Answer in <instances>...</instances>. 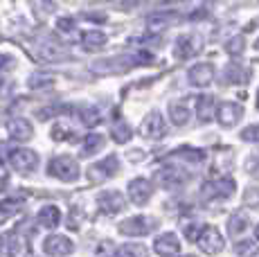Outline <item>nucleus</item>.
<instances>
[{"instance_id":"f257e3e1","label":"nucleus","mask_w":259,"mask_h":257,"mask_svg":"<svg viewBox=\"0 0 259 257\" xmlns=\"http://www.w3.org/2000/svg\"><path fill=\"white\" fill-rule=\"evenodd\" d=\"M50 174L61 179V181H66V183L77 181L79 165L72 156H57V158H52V162H50Z\"/></svg>"},{"instance_id":"f03ea898","label":"nucleus","mask_w":259,"mask_h":257,"mask_svg":"<svg viewBox=\"0 0 259 257\" xmlns=\"http://www.w3.org/2000/svg\"><path fill=\"white\" fill-rule=\"evenodd\" d=\"M156 226L158 221L151 219V217H131V219L119 224V232L128 237H142V235H149Z\"/></svg>"},{"instance_id":"7ed1b4c3","label":"nucleus","mask_w":259,"mask_h":257,"mask_svg":"<svg viewBox=\"0 0 259 257\" xmlns=\"http://www.w3.org/2000/svg\"><path fill=\"white\" fill-rule=\"evenodd\" d=\"M196 241H198L203 253H207V255H217V253H221V248H223L221 232L217 228H210V226H203V230H201V235H198Z\"/></svg>"},{"instance_id":"20e7f679","label":"nucleus","mask_w":259,"mask_h":257,"mask_svg":"<svg viewBox=\"0 0 259 257\" xmlns=\"http://www.w3.org/2000/svg\"><path fill=\"white\" fill-rule=\"evenodd\" d=\"M235 192V181L232 179H217L203 185V196L205 199H228Z\"/></svg>"},{"instance_id":"39448f33","label":"nucleus","mask_w":259,"mask_h":257,"mask_svg":"<svg viewBox=\"0 0 259 257\" xmlns=\"http://www.w3.org/2000/svg\"><path fill=\"white\" fill-rule=\"evenodd\" d=\"M140 133L144 138H151V140H158V138L165 136L167 124H165V120H162L160 113H149L147 120H144L142 126H140Z\"/></svg>"},{"instance_id":"423d86ee","label":"nucleus","mask_w":259,"mask_h":257,"mask_svg":"<svg viewBox=\"0 0 259 257\" xmlns=\"http://www.w3.org/2000/svg\"><path fill=\"white\" fill-rule=\"evenodd\" d=\"M9 165L16 172H32L38 165V156L27 149H16L9 154Z\"/></svg>"},{"instance_id":"0eeeda50","label":"nucleus","mask_w":259,"mask_h":257,"mask_svg":"<svg viewBox=\"0 0 259 257\" xmlns=\"http://www.w3.org/2000/svg\"><path fill=\"white\" fill-rule=\"evenodd\" d=\"M156 179L165 190H174V187H181L183 183L187 181V174L183 169H178V167L169 165V167H162V169L158 172Z\"/></svg>"},{"instance_id":"6e6552de","label":"nucleus","mask_w":259,"mask_h":257,"mask_svg":"<svg viewBox=\"0 0 259 257\" xmlns=\"http://www.w3.org/2000/svg\"><path fill=\"white\" fill-rule=\"evenodd\" d=\"M158 255L162 257H174L181 253V239H178L174 232H162L160 237H156V244H153Z\"/></svg>"},{"instance_id":"1a4fd4ad","label":"nucleus","mask_w":259,"mask_h":257,"mask_svg":"<svg viewBox=\"0 0 259 257\" xmlns=\"http://www.w3.org/2000/svg\"><path fill=\"white\" fill-rule=\"evenodd\" d=\"M117 167H119L117 156H108V158H104V160H99L97 165H93L91 169H88V176H91V181L108 179V176L117 174Z\"/></svg>"},{"instance_id":"9d476101","label":"nucleus","mask_w":259,"mask_h":257,"mask_svg":"<svg viewBox=\"0 0 259 257\" xmlns=\"http://www.w3.org/2000/svg\"><path fill=\"white\" fill-rule=\"evenodd\" d=\"M128 194H131V201L136 205H144L149 199H151L153 187L147 179H136V181L128 183Z\"/></svg>"},{"instance_id":"9b49d317","label":"nucleus","mask_w":259,"mask_h":257,"mask_svg":"<svg viewBox=\"0 0 259 257\" xmlns=\"http://www.w3.org/2000/svg\"><path fill=\"white\" fill-rule=\"evenodd\" d=\"M43 250H46L48 255H70L74 250V246H72V241L68 239V237L52 235V237H48V239L43 241Z\"/></svg>"},{"instance_id":"f8f14e48","label":"nucleus","mask_w":259,"mask_h":257,"mask_svg":"<svg viewBox=\"0 0 259 257\" xmlns=\"http://www.w3.org/2000/svg\"><path fill=\"white\" fill-rule=\"evenodd\" d=\"M241 115H243V108L239 106V104H235V102H223L221 106H219V113H217L219 122H221L223 126L237 124V122L241 120Z\"/></svg>"},{"instance_id":"ddd939ff","label":"nucleus","mask_w":259,"mask_h":257,"mask_svg":"<svg viewBox=\"0 0 259 257\" xmlns=\"http://www.w3.org/2000/svg\"><path fill=\"white\" fill-rule=\"evenodd\" d=\"M196 102H198V100L189 97V100H185V102L171 104V106H169V113H171L174 124H185V122L189 120V115H192V111L196 108Z\"/></svg>"},{"instance_id":"4468645a","label":"nucleus","mask_w":259,"mask_h":257,"mask_svg":"<svg viewBox=\"0 0 259 257\" xmlns=\"http://www.w3.org/2000/svg\"><path fill=\"white\" fill-rule=\"evenodd\" d=\"M99 207H102V212H106V215H115V212L124 210V196L115 190L104 192V194L99 196Z\"/></svg>"},{"instance_id":"2eb2a0df","label":"nucleus","mask_w":259,"mask_h":257,"mask_svg":"<svg viewBox=\"0 0 259 257\" xmlns=\"http://www.w3.org/2000/svg\"><path fill=\"white\" fill-rule=\"evenodd\" d=\"M7 131H9V136H12V140H29V138H32V133H34L32 124H29L27 120H23V117L9 122Z\"/></svg>"},{"instance_id":"dca6fc26","label":"nucleus","mask_w":259,"mask_h":257,"mask_svg":"<svg viewBox=\"0 0 259 257\" xmlns=\"http://www.w3.org/2000/svg\"><path fill=\"white\" fill-rule=\"evenodd\" d=\"M18 250H21V241H18L16 232H7L0 237V255L3 257H16Z\"/></svg>"},{"instance_id":"f3484780","label":"nucleus","mask_w":259,"mask_h":257,"mask_svg":"<svg viewBox=\"0 0 259 257\" xmlns=\"http://www.w3.org/2000/svg\"><path fill=\"white\" fill-rule=\"evenodd\" d=\"M212 77H214V70L207 63H201V66L189 70V79H192L194 86H207V83L212 81Z\"/></svg>"},{"instance_id":"a211bd4d","label":"nucleus","mask_w":259,"mask_h":257,"mask_svg":"<svg viewBox=\"0 0 259 257\" xmlns=\"http://www.w3.org/2000/svg\"><path fill=\"white\" fill-rule=\"evenodd\" d=\"M131 68L128 59H108V61H97L93 66L95 72H115V70H126Z\"/></svg>"},{"instance_id":"6ab92c4d","label":"nucleus","mask_w":259,"mask_h":257,"mask_svg":"<svg viewBox=\"0 0 259 257\" xmlns=\"http://www.w3.org/2000/svg\"><path fill=\"white\" fill-rule=\"evenodd\" d=\"M248 226H250V219H248L243 212H235V215L230 217V221H228V232H230L232 237H237V235H241Z\"/></svg>"},{"instance_id":"aec40b11","label":"nucleus","mask_w":259,"mask_h":257,"mask_svg":"<svg viewBox=\"0 0 259 257\" xmlns=\"http://www.w3.org/2000/svg\"><path fill=\"white\" fill-rule=\"evenodd\" d=\"M38 221H41L46 228H57L59 221H61V212H59V207L54 205H48L41 210V215H38Z\"/></svg>"},{"instance_id":"412c9836","label":"nucleus","mask_w":259,"mask_h":257,"mask_svg":"<svg viewBox=\"0 0 259 257\" xmlns=\"http://www.w3.org/2000/svg\"><path fill=\"white\" fill-rule=\"evenodd\" d=\"M104 147V138L97 136V133H91V136L83 138V147H81V154L83 156H93L95 151H99Z\"/></svg>"},{"instance_id":"4be33fe9","label":"nucleus","mask_w":259,"mask_h":257,"mask_svg":"<svg viewBox=\"0 0 259 257\" xmlns=\"http://www.w3.org/2000/svg\"><path fill=\"white\" fill-rule=\"evenodd\" d=\"M81 41H83L86 50H97V48H102L104 43H106V36H104L102 32H86L81 36Z\"/></svg>"},{"instance_id":"5701e85b","label":"nucleus","mask_w":259,"mask_h":257,"mask_svg":"<svg viewBox=\"0 0 259 257\" xmlns=\"http://www.w3.org/2000/svg\"><path fill=\"white\" fill-rule=\"evenodd\" d=\"M235 253H237V257H255L259 253V246L250 239L239 241V244L235 246Z\"/></svg>"},{"instance_id":"b1692460","label":"nucleus","mask_w":259,"mask_h":257,"mask_svg":"<svg viewBox=\"0 0 259 257\" xmlns=\"http://www.w3.org/2000/svg\"><path fill=\"white\" fill-rule=\"evenodd\" d=\"M41 57L46 59V61H59V59L66 57V52H63L61 48H57V46H43L41 48Z\"/></svg>"},{"instance_id":"393cba45","label":"nucleus","mask_w":259,"mask_h":257,"mask_svg":"<svg viewBox=\"0 0 259 257\" xmlns=\"http://www.w3.org/2000/svg\"><path fill=\"white\" fill-rule=\"evenodd\" d=\"M117 257H147L142 246H136V244H126L117 250Z\"/></svg>"},{"instance_id":"a878e982","label":"nucleus","mask_w":259,"mask_h":257,"mask_svg":"<svg viewBox=\"0 0 259 257\" xmlns=\"http://www.w3.org/2000/svg\"><path fill=\"white\" fill-rule=\"evenodd\" d=\"M113 138H115L117 142H126L128 138H131V126H128L126 122H117V124L113 126Z\"/></svg>"},{"instance_id":"bb28decb","label":"nucleus","mask_w":259,"mask_h":257,"mask_svg":"<svg viewBox=\"0 0 259 257\" xmlns=\"http://www.w3.org/2000/svg\"><path fill=\"white\" fill-rule=\"evenodd\" d=\"M79 115H81L83 124H88V126H95L102 122V115H99L97 108H83V113H79Z\"/></svg>"},{"instance_id":"cd10ccee","label":"nucleus","mask_w":259,"mask_h":257,"mask_svg":"<svg viewBox=\"0 0 259 257\" xmlns=\"http://www.w3.org/2000/svg\"><path fill=\"white\" fill-rule=\"evenodd\" d=\"M115 255H117V250H115V246H113V241H102L93 257H115Z\"/></svg>"},{"instance_id":"c85d7f7f","label":"nucleus","mask_w":259,"mask_h":257,"mask_svg":"<svg viewBox=\"0 0 259 257\" xmlns=\"http://www.w3.org/2000/svg\"><path fill=\"white\" fill-rule=\"evenodd\" d=\"M176 156H183L192 162H201L203 158H205V151H201V149H181Z\"/></svg>"},{"instance_id":"c756f323","label":"nucleus","mask_w":259,"mask_h":257,"mask_svg":"<svg viewBox=\"0 0 259 257\" xmlns=\"http://www.w3.org/2000/svg\"><path fill=\"white\" fill-rule=\"evenodd\" d=\"M241 138L248 142H259V124H252L241 131Z\"/></svg>"},{"instance_id":"7c9ffc66","label":"nucleus","mask_w":259,"mask_h":257,"mask_svg":"<svg viewBox=\"0 0 259 257\" xmlns=\"http://www.w3.org/2000/svg\"><path fill=\"white\" fill-rule=\"evenodd\" d=\"M243 203L250 205V207L259 205V190H248L246 194H243Z\"/></svg>"},{"instance_id":"2f4dec72","label":"nucleus","mask_w":259,"mask_h":257,"mask_svg":"<svg viewBox=\"0 0 259 257\" xmlns=\"http://www.w3.org/2000/svg\"><path fill=\"white\" fill-rule=\"evenodd\" d=\"M201 230H203V226H201V224H192V226H187V228H185L187 239L196 241V239H198V235H201Z\"/></svg>"},{"instance_id":"473e14b6","label":"nucleus","mask_w":259,"mask_h":257,"mask_svg":"<svg viewBox=\"0 0 259 257\" xmlns=\"http://www.w3.org/2000/svg\"><path fill=\"white\" fill-rule=\"evenodd\" d=\"M48 83H50V79H48V77H41V75L29 79V86H32V88H38V86H48Z\"/></svg>"},{"instance_id":"72a5a7b5","label":"nucleus","mask_w":259,"mask_h":257,"mask_svg":"<svg viewBox=\"0 0 259 257\" xmlns=\"http://www.w3.org/2000/svg\"><path fill=\"white\" fill-rule=\"evenodd\" d=\"M74 25H72V21L70 18H59V29H63V32H70Z\"/></svg>"},{"instance_id":"f704fd0d","label":"nucleus","mask_w":259,"mask_h":257,"mask_svg":"<svg viewBox=\"0 0 259 257\" xmlns=\"http://www.w3.org/2000/svg\"><path fill=\"white\" fill-rule=\"evenodd\" d=\"M255 235H257V239H259V226H257V230H255Z\"/></svg>"},{"instance_id":"c9c22d12","label":"nucleus","mask_w":259,"mask_h":257,"mask_svg":"<svg viewBox=\"0 0 259 257\" xmlns=\"http://www.w3.org/2000/svg\"><path fill=\"white\" fill-rule=\"evenodd\" d=\"M257 108H259V95H257Z\"/></svg>"},{"instance_id":"e433bc0d","label":"nucleus","mask_w":259,"mask_h":257,"mask_svg":"<svg viewBox=\"0 0 259 257\" xmlns=\"http://www.w3.org/2000/svg\"><path fill=\"white\" fill-rule=\"evenodd\" d=\"M185 257H194V255H185Z\"/></svg>"}]
</instances>
